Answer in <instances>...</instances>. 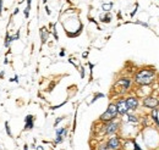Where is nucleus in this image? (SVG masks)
Wrapping results in <instances>:
<instances>
[{
  "label": "nucleus",
  "mask_w": 159,
  "mask_h": 150,
  "mask_svg": "<svg viewBox=\"0 0 159 150\" xmlns=\"http://www.w3.org/2000/svg\"><path fill=\"white\" fill-rule=\"evenodd\" d=\"M23 150H28V148H27V145H25V147H23Z\"/></svg>",
  "instance_id": "cd10ccee"
},
{
  "label": "nucleus",
  "mask_w": 159,
  "mask_h": 150,
  "mask_svg": "<svg viewBox=\"0 0 159 150\" xmlns=\"http://www.w3.org/2000/svg\"><path fill=\"white\" fill-rule=\"evenodd\" d=\"M100 96H104V95H103V94H102V93H99V94H96V96H94V98H93V100H92V103H94V101H96V100H97V99H99Z\"/></svg>",
  "instance_id": "412c9836"
},
{
  "label": "nucleus",
  "mask_w": 159,
  "mask_h": 150,
  "mask_svg": "<svg viewBox=\"0 0 159 150\" xmlns=\"http://www.w3.org/2000/svg\"><path fill=\"white\" fill-rule=\"evenodd\" d=\"M137 7H139V5H137V4H136V7H135V10H134V11H132V12H131V16H135V14H136V12H137Z\"/></svg>",
  "instance_id": "5701e85b"
},
{
  "label": "nucleus",
  "mask_w": 159,
  "mask_h": 150,
  "mask_svg": "<svg viewBox=\"0 0 159 150\" xmlns=\"http://www.w3.org/2000/svg\"><path fill=\"white\" fill-rule=\"evenodd\" d=\"M33 126H34V123H33V116L32 115H28L26 117V120H25V130H32Z\"/></svg>",
  "instance_id": "9b49d317"
},
{
  "label": "nucleus",
  "mask_w": 159,
  "mask_h": 150,
  "mask_svg": "<svg viewBox=\"0 0 159 150\" xmlns=\"http://www.w3.org/2000/svg\"><path fill=\"white\" fill-rule=\"evenodd\" d=\"M67 134V128H60L57 130V138H55V144H59L64 140V138Z\"/></svg>",
  "instance_id": "1a4fd4ad"
},
{
  "label": "nucleus",
  "mask_w": 159,
  "mask_h": 150,
  "mask_svg": "<svg viewBox=\"0 0 159 150\" xmlns=\"http://www.w3.org/2000/svg\"><path fill=\"white\" fill-rule=\"evenodd\" d=\"M100 19H102V22H104V23H109V22L111 21V16H110V14H108V15H105V16H102Z\"/></svg>",
  "instance_id": "2eb2a0df"
},
{
  "label": "nucleus",
  "mask_w": 159,
  "mask_h": 150,
  "mask_svg": "<svg viewBox=\"0 0 159 150\" xmlns=\"http://www.w3.org/2000/svg\"><path fill=\"white\" fill-rule=\"evenodd\" d=\"M127 115V121L129 122H134V123H137L139 120L137 116H135V115H131V113H126Z\"/></svg>",
  "instance_id": "ddd939ff"
},
{
  "label": "nucleus",
  "mask_w": 159,
  "mask_h": 150,
  "mask_svg": "<svg viewBox=\"0 0 159 150\" xmlns=\"http://www.w3.org/2000/svg\"><path fill=\"white\" fill-rule=\"evenodd\" d=\"M5 128H6V132H7V135L11 137V131H10V127H9V122H5Z\"/></svg>",
  "instance_id": "a211bd4d"
},
{
  "label": "nucleus",
  "mask_w": 159,
  "mask_h": 150,
  "mask_svg": "<svg viewBox=\"0 0 159 150\" xmlns=\"http://www.w3.org/2000/svg\"><path fill=\"white\" fill-rule=\"evenodd\" d=\"M37 150H44V149H43V147H42V145H38V147H37Z\"/></svg>",
  "instance_id": "bb28decb"
},
{
  "label": "nucleus",
  "mask_w": 159,
  "mask_h": 150,
  "mask_svg": "<svg viewBox=\"0 0 159 150\" xmlns=\"http://www.w3.org/2000/svg\"><path fill=\"white\" fill-rule=\"evenodd\" d=\"M120 127V123L115 120L105 123V134H115Z\"/></svg>",
  "instance_id": "0eeeda50"
},
{
  "label": "nucleus",
  "mask_w": 159,
  "mask_h": 150,
  "mask_svg": "<svg viewBox=\"0 0 159 150\" xmlns=\"http://www.w3.org/2000/svg\"><path fill=\"white\" fill-rule=\"evenodd\" d=\"M111 7H113V2H108V4H103V5H102V9H103L105 12H109V11L111 10Z\"/></svg>",
  "instance_id": "4468645a"
},
{
  "label": "nucleus",
  "mask_w": 159,
  "mask_h": 150,
  "mask_svg": "<svg viewBox=\"0 0 159 150\" xmlns=\"http://www.w3.org/2000/svg\"><path fill=\"white\" fill-rule=\"evenodd\" d=\"M11 43V37L9 34H6V39H5V46H9Z\"/></svg>",
  "instance_id": "f3484780"
},
{
  "label": "nucleus",
  "mask_w": 159,
  "mask_h": 150,
  "mask_svg": "<svg viewBox=\"0 0 159 150\" xmlns=\"http://www.w3.org/2000/svg\"><path fill=\"white\" fill-rule=\"evenodd\" d=\"M116 104V108H118V113L120 116H125L126 113H130L127 105H126V101H125V98H120L118 99V101L115 103Z\"/></svg>",
  "instance_id": "423d86ee"
},
{
  "label": "nucleus",
  "mask_w": 159,
  "mask_h": 150,
  "mask_svg": "<svg viewBox=\"0 0 159 150\" xmlns=\"http://www.w3.org/2000/svg\"><path fill=\"white\" fill-rule=\"evenodd\" d=\"M125 101H126V105L129 108L130 111H135L137 110L139 106V100L137 96H134V95H130L127 98H125Z\"/></svg>",
  "instance_id": "39448f33"
},
{
  "label": "nucleus",
  "mask_w": 159,
  "mask_h": 150,
  "mask_svg": "<svg viewBox=\"0 0 159 150\" xmlns=\"http://www.w3.org/2000/svg\"><path fill=\"white\" fill-rule=\"evenodd\" d=\"M157 79V71L152 67H144L139 70L134 76V82L139 87L151 86Z\"/></svg>",
  "instance_id": "f257e3e1"
},
{
  "label": "nucleus",
  "mask_w": 159,
  "mask_h": 150,
  "mask_svg": "<svg viewBox=\"0 0 159 150\" xmlns=\"http://www.w3.org/2000/svg\"><path fill=\"white\" fill-rule=\"evenodd\" d=\"M48 36H49V33H48L47 28H42V29H40V38H42V43H43V44L47 42Z\"/></svg>",
  "instance_id": "f8f14e48"
},
{
  "label": "nucleus",
  "mask_w": 159,
  "mask_h": 150,
  "mask_svg": "<svg viewBox=\"0 0 159 150\" xmlns=\"http://www.w3.org/2000/svg\"><path fill=\"white\" fill-rule=\"evenodd\" d=\"M45 12H47L48 15H50V14H52V11H50V9H49V7L47 6V5H45Z\"/></svg>",
  "instance_id": "b1692460"
},
{
  "label": "nucleus",
  "mask_w": 159,
  "mask_h": 150,
  "mask_svg": "<svg viewBox=\"0 0 159 150\" xmlns=\"http://www.w3.org/2000/svg\"><path fill=\"white\" fill-rule=\"evenodd\" d=\"M159 106L158 108H156V109H152V113H151V118H152V121L157 125V127L159 128Z\"/></svg>",
  "instance_id": "9d476101"
},
{
  "label": "nucleus",
  "mask_w": 159,
  "mask_h": 150,
  "mask_svg": "<svg viewBox=\"0 0 159 150\" xmlns=\"http://www.w3.org/2000/svg\"><path fill=\"white\" fill-rule=\"evenodd\" d=\"M118 116H119V113H118L116 104H115V103H110L109 106H108V109H107V111L103 113L99 116V121L100 122L107 123V122H110V121L115 120Z\"/></svg>",
  "instance_id": "f03ea898"
},
{
  "label": "nucleus",
  "mask_w": 159,
  "mask_h": 150,
  "mask_svg": "<svg viewBox=\"0 0 159 150\" xmlns=\"http://www.w3.org/2000/svg\"><path fill=\"white\" fill-rule=\"evenodd\" d=\"M10 81H11V82H14V81H15V82H19V77H17V76H15V77H14V78H11Z\"/></svg>",
  "instance_id": "393cba45"
},
{
  "label": "nucleus",
  "mask_w": 159,
  "mask_h": 150,
  "mask_svg": "<svg viewBox=\"0 0 159 150\" xmlns=\"http://www.w3.org/2000/svg\"><path fill=\"white\" fill-rule=\"evenodd\" d=\"M64 55H65V51H64V50H61V51H60V56H64Z\"/></svg>",
  "instance_id": "a878e982"
},
{
  "label": "nucleus",
  "mask_w": 159,
  "mask_h": 150,
  "mask_svg": "<svg viewBox=\"0 0 159 150\" xmlns=\"http://www.w3.org/2000/svg\"><path fill=\"white\" fill-rule=\"evenodd\" d=\"M107 145H108L109 150H119L120 149L119 137H116V135L110 137V138L108 139V142H107Z\"/></svg>",
  "instance_id": "6e6552de"
},
{
  "label": "nucleus",
  "mask_w": 159,
  "mask_h": 150,
  "mask_svg": "<svg viewBox=\"0 0 159 150\" xmlns=\"http://www.w3.org/2000/svg\"><path fill=\"white\" fill-rule=\"evenodd\" d=\"M42 1H43V2H44V4H47V0H42Z\"/></svg>",
  "instance_id": "c85d7f7f"
},
{
  "label": "nucleus",
  "mask_w": 159,
  "mask_h": 150,
  "mask_svg": "<svg viewBox=\"0 0 159 150\" xmlns=\"http://www.w3.org/2000/svg\"><path fill=\"white\" fill-rule=\"evenodd\" d=\"M142 105L143 108L146 109H156L159 106V98L158 96H154V95H148V96H144L143 100H142Z\"/></svg>",
  "instance_id": "20e7f679"
},
{
  "label": "nucleus",
  "mask_w": 159,
  "mask_h": 150,
  "mask_svg": "<svg viewBox=\"0 0 159 150\" xmlns=\"http://www.w3.org/2000/svg\"><path fill=\"white\" fill-rule=\"evenodd\" d=\"M131 88V79L129 77H121L114 84V89L119 90V93H125Z\"/></svg>",
  "instance_id": "7ed1b4c3"
},
{
  "label": "nucleus",
  "mask_w": 159,
  "mask_h": 150,
  "mask_svg": "<svg viewBox=\"0 0 159 150\" xmlns=\"http://www.w3.org/2000/svg\"><path fill=\"white\" fill-rule=\"evenodd\" d=\"M98 150H109V148H108L107 144H100L99 147H98Z\"/></svg>",
  "instance_id": "6ab92c4d"
},
{
  "label": "nucleus",
  "mask_w": 159,
  "mask_h": 150,
  "mask_svg": "<svg viewBox=\"0 0 159 150\" xmlns=\"http://www.w3.org/2000/svg\"><path fill=\"white\" fill-rule=\"evenodd\" d=\"M132 143H134V150H142L139 148V145L135 142V140H132Z\"/></svg>",
  "instance_id": "aec40b11"
},
{
  "label": "nucleus",
  "mask_w": 159,
  "mask_h": 150,
  "mask_svg": "<svg viewBox=\"0 0 159 150\" xmlns=\"http://www.w3.org/2000/svg\"><path fill=\"white\" fill-rule=\"evenodd\" d=\"M62 120H64V117H59V118H57V121H55V123H54V126L57 127V126H58V123H59V122H61Z\"/></svg>",
  "instance_id": "4be33fe9"
},
{
  "label": "nucleus",
  "mask_w": 159,
  "mask_h": 150,
  "mask_svg": "<svg viewBox=\"0 0 159 150\" xmlns=\"http://www.w3.org/2000/svg\"><path fill=\"white\" fill-rule=\"evenodd\" d=\"M30 10H31V6H26V9H25V11H23L26 19H28V16H30Z\"/></svg>",
  "instance_id": "dca6fc26"
}]
</instances>
